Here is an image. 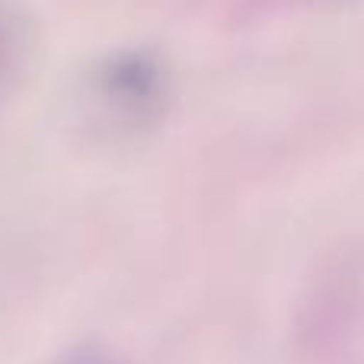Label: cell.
Returning a JSON list of instances; mask_svg holds the SVG:
<instances>
[{"label":"cell","instance_id":"cell-2","mask_svg":"<svg viewBox=\"0 0 364 364\" xmlns=\"http://www.w3.org/2000/svg\"><path fill=\"white\" fill-rule=\"evenodd\" d=\"M29 51V23L16 0H0V90L13 83Z\"/></svg>","mask_w":364,"mask_h":364},{"label":"cell","instance_id":"cell-1","mask_svg":"<svg viewBox=\"0 0 364 364\" xmlns=\"http://www.w3.org/2000/svg\"><path fill=\"white\" fill-rule=\"evenodd\" d=\"M96 96L119 125H147L166 102V74L147 51H122L100 68Z\"/></svg>","mask_w":364,"mask_h":364},{"label":"cell","instance_id":"cell-3","mask_svg":"<svg viewBox=\"0 0 364 364\" xmlns=\"http://www.w3.org/2000/svg\"><path fill=\"white\" fill-rule=\"evenodd\" d=\"M58 364H115V361L109 358V355L87 348V352H74L70 358H64V361H58Z\"/></svg>","mask_w":364,"mask_h":364}]
</instances>
